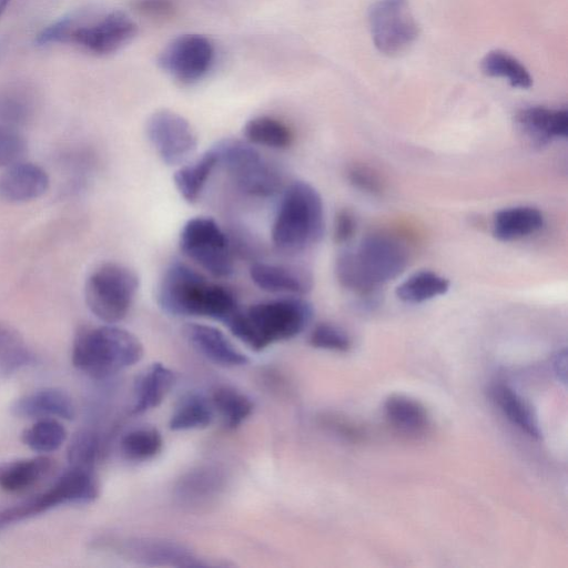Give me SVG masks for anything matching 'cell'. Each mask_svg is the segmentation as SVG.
I'll return each instance as SVG.
<instances>
[{"label":"cell","mask_w":568,"mask_h":568,"mask_svg":"<svg viewBox=\"0 0 568 568\" xmlns=\"http://www.w3.org/2000/svg\"><path fill=\"white\" fill-rule=\"evenodd\" d=\"M408 260L409 253L402 240L387 232H372L361 240L355 251L338 255L335 274L344 288L361 297H372L381 286L402 274Z\"/></svg>","instance_id":"cell-2"},{"label":"cell","mask_w":568,"mask_h":568,"mask_svg":"<svg viewBox=\"0 0 568 568\" xmlns=\"http://www.w3.org/2000/svg\"><path fill=\"white\" fill-rule=\"evenodd\" d=\"M34 103L28 90L10 87L0 91V123L19 129L33 115Z\"/></svg>","instance_id":"cell-35"},{"label":"cell","mask_w":568,"mask_h":568,"mask_svg":"<svg viewBox=\"0 0 568 568\" xmlns=\"http://www.w3.org/2000/svg\"><path fill=\"white\" fill-rule=\"evenodd\" d=\"M312 304L303 296L283 295L237 308L226 321L230 332L255 352L300 335L313 318Z\"/></svg>","instance_id":"cell-3"},{"label":"cell","mask_w":568,"mask_h":568,"mask_svg":"<svg viewBox=\"0 0 568 568\" xmlns=\"http://www.w3.org/2000/svg\"><path fill=\"white\" fill-rule=\"evenodd\" d=\"M143 345L131 332L114 324L80 328L73 339L72 364L94 379H105L135 365Z\"/></svg>","instance_id":"cell-5"},{"label":"cell","mask_w":568,"mask_h":568,"mask_svg":"<svg viewBox=\"0 0 568 568\" xmlns=\"http://www.w3.org/2000/svg\"><path fill=\"white\" fill-rule=\"evenodd\" d=\"M516 124L534 146L541 148L556 139L568 136V110L542 105L527 106L517 113Z\"/></svg>","instance_id":"cell-16"},{"label":"cell","mask_w":568,"mask_h":568,"mask_svg":"<svg viewBox=\"0 0 568 568\" xmlns=\"http://www.w3.org/2000/svg\"><path fill=\"white\" fill-rule=\"evenodd\" d=\"M45 456L23 458L0 464V488L9 493L26 490L40 481L51 469Z\"/></svg>","instance_id":"cell-24"},{"label":"cell","mask_w":568,"mask_h":568,"mask_svg":"<svg viewBox=\"0 0 568 568\" xmlns=\"http://www.w3.org/2000/svg\"><path fill=\"white\" fill-rule=\"evenodd\" d=\"M28 143L19 129L0 123V169L23 160Z\"/></svg>","instance_id":"cell-37"},{"label":"cell","mask_w":568,"mask_h":568,"mask_svg":"<svg viewBox=\"0 0 568 568\" xmlns=\"http://www.w3.org/2000/svg\"><path fill=\"white\" fill-rule=\"evenodd\" d=\"M542 213L529 205L503 209L493 219V235L501 242H511L532 235L544 226Z\"/></svg>","instance_id":"cell-21"},{"label":"cell","mask_w":568,"mask_h":568,"mask_svg":"<svg viewBox=\"0 0 568 568\" xmlns=\"http://www.w3.org/2000/svg\"><path fill=\"white\" fill-rule=\"evenodd\" d=\"M140 288V278L130 266L106 262L87 277L84 298L91 313L105 324H115L130 313Z\"/></svg>","instance_id":"cell-7"},{"label":"cell","mask_w":568,"mask_h":568,"mask_svg":"<svg viewBox=\"0 0 568 568\" xmlns=\"http://www.w3.org/2000/svg\"><path fill=\"white\" fill-rule=\"evenodd\" d=\"M449 286L448 278L425 270L403 281L396 287V296L405 303L418 304L446 294Z\"/></svg>","instance_id":"cell-30"},{"label":"cell","mask_w":568,"mask_h":568,"mask_svg":"<svg viewBox=\"0 0 568 568\" xmlns=\"http://www.w3.org/2000/svg\"><path fill=\"white\" fill-rule=\"evenodd\" d=\"M215 59L212 41L200 33H184L171 40L160 52V68L183 84H194L206 77Z\"/></svg>","instance_id":"cell-12"},{"label":"cell","mask_w":568,"mask_h":568,"mask_svg":"<svg viewBox=\"0 0 568 568\" xmlns=\"http://www.w3.org/2000/svg\"><path fill=\"white\" fill-rule=\"evenodd\" d=\"M136 33V23L120 10L72 13L45 26L37 34L36 42L41 47L72 44L85 53L106 57L128 45Z\"/></svg>","instance_id":"cell-4"},{"label":"cell","mask_w":568,"mask_h":568,"mask_svg":"<svg viewBox=\"0 0 568 568\" xmlns=\"http://www.w3.org/2000/svg\"><path fill=\"white\" fill-rule=\"evenodd\" d=\"M384 414L394 427L408 435H420L429 425L425 407L404 395L388 397L384 403Z\"/></svg>","instance_id":"cell-26"},{"label":"cell","mask_w":568,"mask_h":568,"mask_svg":"<svg viewBox=\"0 0 568 568\" xmlns=\"http://www.w3.org/2000/svg\"><path fill=\"white\" fill-rule=\"evenodd\" d=\"M212 404L226 429H236L252 414L254 404L244 393L229 386H220L212 394Z\"/></svg>","instance_id":"cell-31"},{"label":"cell","mask_w":568,"mask_h":568,"mask_svg":"<svg viewBox=\"0 0 568 568\" xmlns=\"http://www.w3.org/2000/svg\"><path fill=\"white\" fill-rule=\"evenodd\" d=\"M47 171L33 162L19 161L0 175V199L8 203H26L42 196L49 189Z\"/></svg>","instance_id":"cell-17"},{"label":"cell","mask_w":568,"mask_h":568,"mask_svg":"<svg viewBox=\"0 0 568 568\" xmlns=\"http://www.w3.org/2000/svg\"><path fill=\"white\" fill-rule=\"evenodd\" d=\"M310 344L315 348L346 352L351 347V338L341 327L332 323H320L311 332Z\"/></svg>","instance_id":"cell-38"},{"label":"cell","mask_w":568,"mask_h":568,"mask_svg":"<svg viewBox=\"0 0 568 568\" xmlns=\"http://www.w3.org/2000/svg\"><path fill=\"white\" fill-rule=\"evenodd\" d=\"M356 231V220L348 210L339 211L334 220L333 236L338 244L349 242Z\"/></svg>","instance_id":"cell-41"},{"label":"cell","mask_w":568,"mask_h":568,"mask_svg":"<svg viewBox=\"0 0 568 568\" xmlns=\"http://www.w3.org/2000/svg\"><path fill=\"white\" fill-rule=\"evenodd\" d=\"M250 277L260 290L282 295L304 296L313 286L311 273L295 265L255 262Z\"/></svg>","instance_id":"cell-15"},{"label":"cell","mask_w":568,"mask_h":568,"mask_svg":"<svg viewBox=\"0 0 568 568\" xmlns=\"http://www.w3.org/2000/svg\"><path fill=\"white\" fill-rule=\"evenodd\" d=\"M37 355L24 338L0 321V375L9 377L37 363Z\"/></svg>","instance_id":"cell-28"},{"label":"cell","mask_w":568,"mask_h":568,"mask_svg":"<svg viewBox=\"0 0 568 568\" xmlns=\"http://www.w3.org/2000/svg\"><path fill=\"white\" fill-rule=\"evenodd\" d=\"M216 168H219V156L214 146L194 161L181 165L173 175V182L180 195L189 203L196 202Z\"/></svg>","instance_id":"cell-22"},{"label":"cell","mask_w":568,"mask_h":568,"mask_svg":"<svg viewBox=\"0 0 568 568\" xmlns=\"http://www.w3.org/2000/svg\"><path fill=\"white\" fill-rule=\"evenodd\" d=\"M245 141L273 150L287 149L293 141L291 129L281 120L271 115H257L243 126Z\"/></svg>","instance_id":"cell-29"},{"label":"cell","mask_w":568,"mask_h":568,"mask_svg":"<svg viewBox=\"0 0 568 568\" xmlns=\"http://www.w3.org/2000/svg\"><path fill=\"white\" fill-rule=\"evenodd\" d=\"M64 426L53 418H40L24 429L21 439L31 450L40 454L59 449L67 439Z\"/></svg>","instance_id":"cell-34"},{"label":"cell","mask_w":568,"mask_h":568,"mask_svg":"<svg viewBox=\"0 0 568 568\" xmlns=\"http://www.w3.org/2000/svg\"><path fill=\"white\" fill-rule=\"evenodd\" d=\"M175 383V374L162 363H153L138 376L131 413L143 414L158 407Z\"/></svg>","instance_id":"cell-20"},{"label":"cell","mask_w":568,"mask_h":568,"mask_svg":"<svg viewBox=\"0 0 568 568\" xmlns=\"http://www.w3.org/2000/svg\"><path fill=\"white\" fill-rule=\"evenodd\" d=\"M181 252L214 277L234 272L233 246L224 230L210 216L187 220L179 235Z\"/></svg>","instance_id":"cell-10"},{"label":"cell","mask_w":568,"mask_h":568,"mask_svg":"<svg viewBox=\"0 0 568 568\" xmlns=\"http://www.w3.org/2000/svg\"><path fill=\"white\" fill-rule=\"evenodd\" d=\"M347 180L355 189L371 195H378L383 191L379 176L367 166H351L347 171Z\"/></svg>","instance_id":"cell-39"},{"label":"cell","mask_w":568,"mask_h":568,"mask_svg":"<svg viewBox=\"0 0 568 568\" xmlns=\"http://www.w3.org/2000/svg\"><path fill=\"white\" fill-rule=\"evenodd\" d=\"M214 149L219 166L226 171L242 193L254 197H271L280 192V171L253 144L237 139H224Z\"/></svg>","instance_id":"cell-8"},{"label":"cell","mask_w":568,"mask_h":568,"mask_svg":"<svg viewBox=\"0 0 568 568\" xmlns=\"http://www.w3.org/2000/svg\"><path fill=\"white\" fill-rule=\"evenodd\" d=\"M324 204L318 191L305 181H294L282 193L271 230L281 251H303L323 237Z\"/></svg>","instance_id":"cell-6"},{"label":"cell","mask_w":568,"mask_h":568,"mask_svg":"<svg viewBox=\"0 0 568 568\" xmlns=\"http://www.w3.org/2000/svg\"><path fill=\"white\" fill-rule=\"evenodd\" d=\"M223 484L224 477L220 470L201 467L181 477L175 486V495L183 504L199 505L216 496Z\"/></svg>","instance_id":"cell-25"},{"label":"cell","mask_w":568,"mask_h":568,"mask_svg":"<svg viewBox=\"0 0 568 568\" xmlns=\"http://www.w3.org/2000/svg\"><path fill=\"white\" fill-rule=\"evenodd\" d=\"M183 334L199 354L216 365L239 367L248 363L247 356L216 327L187 323L183 327Z\"/></svg>","instance_id":"cell-18"},{"label":"cell","mask_w":568,"mask_h":568,"mask_svg":"<svg viewBox=\"0 0 568 568\" xmlns=\"http://www.w3.org/2000/svg\"><path fill=\"white\" fill-rule=\"evenodd\" d=\"M156 303L171 316L207 317L223 323L240 307L230 288L210 282L180 261L164 270L156 287Z\"/></svg>","instance_id":"cell-1"},{"label":"cell","mask_w":568,"mask_h":568,"mask_svg":"<svg viewBox=\"0 0 568 568\" xmlns=\"http://www.w3.org/2000/svg\"><path fill=\"white\" fill-rule=\"evenodd\" d=\"M99 496L94 469L69 466L47 490L0 510V528L64 505L90 504Z\"/></svg>","instance_id":"cell-9"},{"label":"cell","mask_w":568,"mask_h":568,"mask_svg":"<svg viewBox=\"0 0 568 568\" xmlns=\"http://www.w3.org/2000/svg\"><path fill=\"white\" fill-rule=\"evenodd\" d=\"M488 392L491 400L514 425L531 438L539 439L541 437L536 415L515 389L506 384L495 383L489 387Z\"/></svg>","instance_id":"cell-23"},{"label":"cell","mask_w":568,"mask_h":568,"mask_svg":"<svg viewBox=\"0 0 568 568\" xmlns=\"http://www.w3.org/2000/svg\"><path fill=\"white\" fill-rule=\"evenodd\" d=\"M121 550L145 566L206 568L219 566L199 557L178 542L158 538H135L123 542Z\"/></svg>","instance_id":"cell-14"},{"label":"cell","mask_w":568,"mask_h":568,"mask_svg":"<svg viewBox=\"0 0 568 568\" xmlns=\"http://www.w3.org/2000/svg\"><path fill=\"white\" fill-rule=\"evenodd\" d=\"M481 71L491 78H501L513 88L529 89L532 78L527 68L514 55L501 50H493L485 54L480 62Z\"/></svg>","instance_id":"cell-32"},{"label":"cell","mask_w":568,"mask_h":568,"mask_svg":"<svg viewBox=\"0 0 568 568\" xmlns=\"http://www.w3.org/2000/svg\"><path fill=\"white\" fill-rule=\"evenodd\" d=\"M10 2L11 0H0V19L3 16L4 11L7 10Z\"/></svg>","instance_id":"cell-43"},{"label":"cell","mask_w":568,"mask_h":568,"mask_svg":"<svg viewBox=\"0 0 568 568\" xmlns=\"http://www.w3.org/2000/svg\"><path fill=\"white\" fill-rule=\"evenodd\" d=\"M212 400L201 393H189L176 404L170 420L171 430H193L207 427L214 419Z\"/></svg>","instance_id":"cell-27"},{"label":"cell","mask_w":568,"mask_h":568,"mask_svg":"<svg viewBox=\"0 0 568 568\" xmlns=\"http://www.w3.org/2000/svg\"><path fill=\"white\" fill-rule=\"evenodd\" d=\"M145 133L166 165H181L197 148V135L191 123L171 110L152 113L146 121Z\"/></svg>","instance_id":"cell-13"},{"label":"cell","mask_w":568,"mask_h":568,"mask_svg":"<svg viewBox=\"0 0 568 568\" xmlns=\"http://www.w3.org/2000/svg\"><path fill=\"white\" fill-rule=\"evenodd\" d=\"M161 433L150 426L129 430L120 442L123 456L133 462H145L155 457L162 449Z\"/></svg>","instance_id":"cell-33"},{"label":"cell","mask_w":568,"mask_h":568,"mask_svg":"<svg viewBox=\"0 0 568 568\" xmlns=\"http://www.w3.org/2000/svg\"><path fill=\"white\" fill-rule=\"evenodd\" d=\"M376 49L386 55L405 52L417 39L418 27L407 0H379L368 14Z\"/></svg>","instance_id":"cell-11"},{"label":"cell","mask_w":568,"mask_h":568,"mask_svg":"<svg viewBox=\"0 0 568 568\" xmlns=\"http://www.w3.org/2000/svg\"><path fill=\"white\" fill-rule=\"evenodd\" d=\"M12 413L22 418L59 417L71 420L75 417V404L72 397L59 388H43L18 398Z\"/></svg>","instance_id":"cell-19"},{"label":"cell","mask_w":568,"mask_h":568,"mask_svg":"<svg viewBox=\"0 0 568 568\" xmlns=\"http://www.w3.org/2000/svg\"><path fill=\"white\" fill-rule=\"evenodd\" d=\"M554 367L558 378L566 383V371H567V353L566 349L559 351L554 359Z\"/></svg>","instance_id":"cell-42"},{"label":"cell","mask_w":568,"mask_h":568,"mask_svg":"<svg viewBox=\"0 0 568 568\" xmlns=\"http://www.w3.org/2000/svg\"><path fill=\"white\" fill-rule=\"evenodd\" d=\"M100 454L101 439L99 434L91 429H81L73 435L67 456L70 466L94 469Z\"/></svg>","instance_id":"cell-36"},{"label":"cell","mask_w":568,"mask_h":568,"mask_svg":"<svg viewBox=\"0 0 568 568\" xmlns=\"http://www.w3.org/2000/svg\"><path fill=\"white\" fill-rule=\"evenodd\" d=\"M132 7L140 14L152 19H165L174 14L175 0H132Z\"/></svg>","instance_id":"cell-40"}]
</instances>
